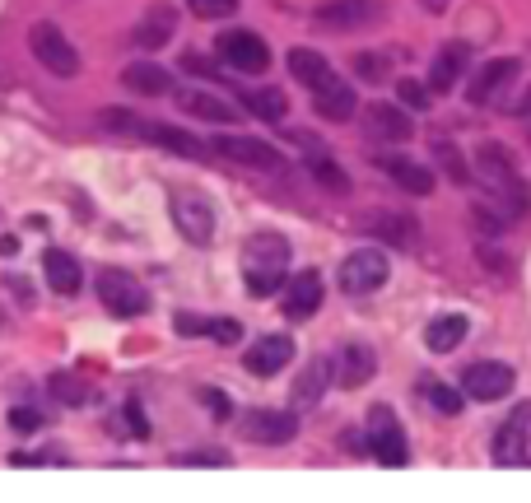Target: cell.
Wrapping results in <instances>:
<instances>
[{"label":"cell","mask_w":531,"mask_h":503,"mask_svg":"<svg viewBox=\"0 0 531 503\" xmlns=\"http://www.w3.org/2000/svg\"><path fill=\"white\" fill-rule=\"evenodd\" d=\"M289 275V243L280 233H252L243 247V285L252 299H266L275 289H285Z\"/></svg>","instance_id":"cell-1"},{"label":"cell","mask_w":531,"mask_h":503,"mask_svg":"<svg viewBox=\"0 0 531 503\" xmlns=\"http://www.w3.org/2000/svg\"><path fill=\"white\" fill-rule=\"evenodd\" d=\"M28 47L38 56V66L52 70L56 80H75V75H80V52H75V42H70L56 24H47V19L28 28Z\"/></svg>","instance_id":"cell-2"},{"label":"cell","mask_w":531,"mask_h":503,"mask_svg":"<svg viewBox=\"0 0 531 503\" xmlns=\"http://www.w3.org/2000/svg\"><path fill=\"white\" fill-rule=\"evenodd\" d=\"M387 275H392V266H387V257H382L378 247H359V252H350V257L341 261V294H373V289L387 285Z\"/></svg>","instance_id":"cell-3"},{"label":"cell","mask_w":531,"mask_h":503,"mask_svg":"<svg viewBox=\"0 0 531 503\" xmlns=\"http://www.w3.org/2000/svg\"><path fill=\"white\" fill-rule=\"evenodd\" d=\"M98 299H103V308H108L112 317H145L150 313V294H145V285L126 271H103L98 275Z\"/></svg>","instance_id":"cell-4"},{"label":"cell","mask_w":531,"mask_h":503,"mask_svg":"<svg viewBox=\"0 0 531 503\" xmlns=\"http://www.w3.org/2000/svg\"><path fill=\"white\" fill-rule=\"evenodd\" d=\"M368 452H373L382 466H406L410 462L406 429L396 424V415L387 406H373V415H368Z\"/></svg>","instance_id":"cell-5"},{"label":"cell","mask_w":531,"mask_h":503,"mask_svg":"<svg viewBox=\"0 0 531 503\" xmlns=\"http://www.w3.org/2000/svg\"><path fill=\"white\" fill-rule=\"evenodd\" d=\"M215 52L224 56L233 70H243V75H261V70L271 66V47H266L252 28H229V33H219Z\"/></svg>","instance_id":"cell-6"},{"label":"cell","mask_w":531,"mask_h":503,"mask_svg":"<svg viewBox=\"0 0 531 503\" xmlns=\"http://www.w3.org/2000/svg\"><path fill=\"white\" fill-rule=\"evenodd\" d=\"M210 154L229 159V164L257 168V173H275V168L285 164L275 145H266V140H252V136H215V140H210Z\"/></svg>","instance_id":"cell-7"},{"label":"cell","mask_w":531,"mask_h":503,"mask_svg":"<svg viewBox=\"0 0 531 503\" xmlns=\"http://www.w3.org/2000/svg\"><path fill=\"white\" fill-rule=\"evenodd\" d=\"M387 14V0H327L317 10V24L336 28V33H350V28H368Z\"/></svg>","instance_id":"cell-8"},{"label":"cell","mask_w":531,"mask_h":503,"mask_svg":"<svg viewBox=\"0 0 531 503\" xmlns=\"http://www.w3.org/2000/svg\"><path fill=\"white\" fill-rule=\"evenodd\" d=\"M527 443H531V406H518L499 429H494V462L499 466H522L527 462Z\"/></svg>","instance_id":"cell-9"},{"label":"cell","mask_w":531,"mask_h":503,"mask_svg":"<svg viewBox=\"0 0 531 503\" xmlns=\"http://www.w3.org/2000/svg\"><path fill=\"white\" fill-rule=\"evenodd\" d=\"M462 392H466V401H504V396L513 392V368L494 364V359L471 364L462 373Z\"/></svg>","instance_id":"cell-10"},{"label":"cell","mask_w":531,"mask_h":503,"mask_svg":"<svg viewBox=\"0 0 531 503\" xmlns=\"http://www.w3.org/2000/svg\"><path fill=\"white\" fill-rule=\"evenodd\" d=\"M173 224L187 243H196V247L215 243V215H210V205H205L201 196H177L173 201Z\"/></svg>","instance_id":"cell-11"},{"label":"cell","mask_w":531,"mask_h":503,"mask_svg":"<svg viewBox=\"0 0 531 503\" xmlns=\"http://www.w3.org/2000/svg\"><path fill=\"white\" fill-rule=\"evenodd\" d=\"M243 434L252 438V443H266V448H280V443H289V438L299 434V420H294L289 410H247Z\"/></svg>","instance_id":"cell-12"},{"label":"cell","mask_w":531,"mask_h":503,"mask_svg":"<svg viewBox=\"0 0 531 503\" xmlns=\"http://www.w3.org/2000/svg\"><path fill=\"white\" fill-rule=\"evenodd\" d=\"M289 359H294V340L280 331V336H261L257 345L243 354V368L252 373V378H275Z\"/></svg>","instance_id":"cell-13"},{"label":"cell","mask_w":531,"mask_h":503,"mask_svg":"<svg viewBox=\"0 0 531 503\" xmlns=\"http://www.w3.org/2000/svg\"><path fill=\"white\" fill-rule=\"evenodd\" d=\"M378 373V354L368 350V345H341L336 350V359H331V378L341 382V387H364L368 378Z\"/></svg>","instance_id":"cell-14"},{"label":"cell","mask_w":531,"mask_h":503,"mask_svg":"<svg viewBox=\"0 0 531 503\" xmlns=\"http://www.w3.org/2000/svg\"><path fill=\"white\" fill-rule=\"evenodd\" d=\"M136 136H140V140H150V145H159V150L182 154V159H205V154H210V145H205V140H196L191 131H182V126L140 122V131H136Z\"/></svg>","instance_id":"cell-15"},{"label":"cell","mask_w":531,"mask_h":503,"mask_svg":"<svg viewBox=\"0 0 531 503\" xmlns=\"http://www.w3.org/2000/svg\"><path fill=\"white\" fill-rule=\"evenodd\" d=\"M522 75V61H513V56H499V61H490V66L476 70V80H471V89H466V98L471 103H490V98H499V89L504 84H513Z\"/></svg>","instance_id":"cell-16"},{"label":"cell","mask_w":531,"mask_h":503,"mask_svg":"<svg viewBox=\"0 0 531 503\" xmlns=\"http://www.w3.org/2000/svg\"><path fill=\"white\" fill-rule=\"evenodd\" d=\"M322 308V275L303 271L285 285V317L289 322H308V317Z\"/></svg>","instance_id":"cell-17"},{"label":"cell","mask_w":531,"mask_h":503,"mask_svg":"<svg viewBox=\"0 0 531 503\" xmlns=\"http://www.w3.org/2000/svg\"><path fill=\"white\" fill-rule=\"evenodd\" d=\"M378 168L392 177L401 191H410V196H429V191H434V173L424 164H415V159H406V154H382Z\"/></svg>","instance_id":"cell-18"},{"label":"cell","mask_w":531,"mask_h":503,"mask_svg":"<svg viewBox=\"0 0 531 503\" xmlns=\"http://www.w3.org/2000/svg\"><path fill=\"white\" fill-rule=\"evenodd\" d=\"M359 224H364V233H378V238H387L392 247H415V243H420V224H415L410 215L373 210V215H364Z\"/></svg>","instance_id":"cell-19"},{"label":"cell","mask_w":531,"mask_h":503,"mask_svg":"<svg viewBox=\"0 0 531 503\" xmlns=\"http://www.w3.org/2000/svg\"><path fill=\"white\" fill-rule=\"evenodd\" d=\"M476 164H480V177L490 182V191H504L518 182V164H513V154H508L499 140H485V145H480Z\"/></svg>","instance_id":"cell-20"},{"label":"cell","mask_w":531,"mask_h":503,"mask_svg":"<svg viewBox=\"0 0 531 503\" xmlns=\"http://www.w3.org/2000/svg\"><path fill=\"white\" fill-rule=\"evenodd\" d=\"M289 70H294V80H303V89H313V94L341 84V75H336L317 52H308V47H294V52H289Z\"/></svg>","instance_id":"cell-21"},{"label":"cell","mask_w":531,"mask_h":503,"mask_svg":"<svg viewBox=\"0 0 531 503\" xmlns=\"http://www.w3.org/2000/svg\"><path fill=\"white\" fill-rule=\"evenodd\" d=\"M173 33H177V10L173 5H154V10H145V19L136 24V47L140 52H159Z\"/></svg>","instance_id":"cell-22"},{"label":"cell","mask_w":531,"mask_h":503,"mask_svg":"<svg viewBox=\"0 0 531 503\" xmlns=\"http://www.w3.org/2000/svg\"><path fill=\"white\" fill-rule=\"evenodd\" d=\"M122 84L131 94H145V98L173 94V75H168L164 66H154V61H131V66L122 70Z\"/></svg>","instance_id":"cell-23"},{"label":"cell","mask_w":531,"mask_h":503,"mask_svg":"<svg viewBox=\"0 0 531 503\" xmlns=\"http://www.w3.org/2000/svg\"><path fill=\"white\" fill-rule=\"evenodd\" d=\"M177 108L187 112V117H201V122H229V126H238V108L233 103H224V98H215V94H205V89H187V94H177Z\"/></svg>","instance_id":"cell-24"},{"label":"cell","mask_w":531,"mask_h":503,"mask_svg":"<svg viewBox=\"0 0 531 503\" xmlns=\"http://www.w3.org/2000/svg\"><path fill=\"white\" fill-rule=\"evenodd\" d=\"M466 61H471V47H466V42H448V47L438 52L434 70H429V89H434V94H448L452 84L466 75Z\"/></svg>","instance_id":"cell-25"},{"label":"cell","mask_w":531,"mask_h":503,"mask_svg":"<svg viewBox=\"0 0 531 503\" xmlns=\"http://www.w3.org/2000/svg\"><path fill=\"white\" fill-rule=\"evenodd\" d=\"M364 122H368V131L378 140H392V145H401V140H410V117L401 108H392V103H373V108L364 112Z\"/></svg>","instance_id":"cell-26"},{"label":"cell","mask_w":531,"mask_h":503,"mask_svg":"<svg viewBox=\"0 0 531 503\" xmlns=\"http://www.w3.org/2000/svg\"><path fill=\"white\" fill-rule=\"evenodd\" d=\"M42 275H47V285L56 294H80V261L70 257V252H61V247L42 252Z\"/></svg>","instance_id":"cell-27"},{"label":"cell","mask_w":531,"mask_h":503,"mask_svg":"<svg viewBox=\"0 0 531 503\" xmlns=\"http://www.w3.org/2000/svg\"><path fill=\"white\" fill-rule=\"evenodd\" d=\"M466 340V317L462 313H443V317H434L429 327H424V345L434 354H448V350H457Z\"/></svg>","instance_id":"cell-28"},{"label":"cell","mask_w":531,"mask_h":503,"mask_svg":"<svg viewBox=\"0 0 531 503\" xmlns=\"http://www.w3.org/2000/svg\"><path fill=\"white\" fill-rule=\"evenodd\" d=\"M327 387H331V359H308V368L294 382V401L299 406H317L327 396Z\"/></svg>","instance_id":"cell-29"},{"label":"cell","mask_w":531,"mask_h":503,"mask_svg":"<svg viewBox=\"0 0 531 503\" xmlns=\"http://www.w3.org/2000/svg\"><path fill=\"white\" fill-rule=\"evenodd\" d=\"M313 103H317V117H327V122H350L359 112V98H354L350 84H331V89L313 94Z\"/></svg>","instance_id":"cell-30"},{"label":"cell","mask_w":531,"mask_h":503,"mask_svg":"<svg viewBox=\"0 0 531 503\" xmlns=\"http://www.w3.org/2000/svg\"><path fill=\"white\" fill-rule=\"evenodd\" d=\"M238 98H243L247 112H257L261 122H280V117L289 112V103H285L280 89H238Z\"/></svg>","instance_id":"cell-31"},{"label":"cell","mask_w":531,"mask_h":503,"mask_svg":"<svg viewBox=\"0 0 531 503\" xmlns=\"http://www.w3.org/2000/svg\"><path fill=\"white\" fill-rule=\"evenodd\" d=\"M308 173H313L327 191H336V196H345V191H350V177H345V168H341V164H331L327 154H317V159H308Z\"/></svg>","instance_id":"cell-32"},{"label":"cell","mask_w":531,"mask_h":503,"mask_svg":"<svg viewBox=\"0 0 531 503\" xmlns=\"http://www.w3.org/2000/svg\"><path fill=\"white\" fill-rule=\"evenodd\" d=\"M424 396L434 401V410H443V415H457L466 401V392H457V387H448V382H424Z\"/></svg>","instance_id":"cell-33"},{"label":"cell","mask_w":531,"mask_h":503,"mask_svg":"<svg viewBox=\"0 0 531 503\" xmlns=\"http://www.w3.org/2000/svg\"><path fill=\"white\" fill-rule=\"evenodd\" d=\"M52 396L61 401V406H84V401H89V387H84L80 378H70V373H56V378H52Z\"/></svg>","instance_id":"cell-34"},{"label":"cell","mask_w":531,"mask_h":503,"mask_svg":"<svg viewBox=\"0 0 531 503\" xmlns=\"http://www.w3.org/2000/svg\"><path fill=\"white\" fill-rule=\"evenodd\" d=\"M187 10L196 19H229V14H238V0H187Z\"/></svg>","instance_id":"cell-35"},{"label":"cell","mask_w":531,"mask_h":503,"mask_svg":"<svg viewBox=\"0 0 531 503\" xmlns=\"http://www.w3.org/2000/svg\"><path fill=\"white\" fill-rule=\"evenodd\" d=\"M98 122L108 126V131H117V136H136L140 131V117H131V112H122V108H103Z\"/></svg>","instance_id":"cell-36"},{"label":"cell","mask_w":531,"mask_h":503,"mask_svg":"<svg viewBox=\"0 0 531 503\" xmlns=\"http://www.w3.org/2000/svg\"><path fill=\"white\" fill-rule=\"evenodd\" d=\"M396 94H401L406 108L424 112V108H429V98H434V89H429V84H415V80H401V84H396Z\"/></svg>","instance_id":"cell-37"},{"label":"cell","mask_w":531,"mask_h":503,"mask_svg":"<svg viewBox=\"0 0 531 503\" xmlns=\"http://www.w3.org/2000/svg\"><path fill=\"white\" fill-rule=\"evenodd\" d=\"M10 429H14V434H38V429H42V415L33 406H14L10 410Z\"/></svg>","instance_id":"cell-38"},{"label":"cell","mask_w":531,"mask_h":503,"mask_svg":"<svg viewBox=\"0 0 531 503\" xmlns=\"http://www.w3.org/2000/svg\"><path fill=\"white\" fill-rule=\"evenodd\" d=\"M205 336L219 340V345H233V340L243 336V327H238L233 317H219V322H205Z\"/></svg>","instance_id":"cell-39"},{"label":"cell","mask_w":531,"mask_h":503,"mask_svg":"<svg viewBox=\"0 0 531 503\" xmlns=\"http://www.w3.org/2000/svg\"><path fill=\"white\" fill-rule=\"evenodd\" d=\"M434 154L443 159V168H448V177H452V182H466V177H471V173H466V164H462V154H457V150H448L443 140L434 145Z\"/></svg>","instance_id":"cell-40"},{"label":"cell","mask_w":531,"mask_h":503,"mask_svg":"<svg viewBox=\"0 0 531 503\" xmlns=\"http://www.w3.org/2000/svg\"><path fill=\"white\" fill-rule=\"evenodd\" d=\"M177 466H224V452H177Z\"/></svg>","instance_id":"cell-41"},{"label":"cell","mask_w":531,"mask_h":503,"mask_svg":"<svg viewBox=\"0 0 531 503\" xmlns=\"http://www.w3.org/2000/svg\"><path fill=\"white\" fill-rule=\"evenodd\" d=\"M201 401H205V406H210V410H215L219 420H229V415H233V406H229V401H224V396H219V392H210V387H205V392H201Z\"/></svg>","instance_id":"cell-42"},{"label":"cell","mask_w":531,"mask_h":503,"mask_svg":"<svg viewBox=\"0 0 531 503\" xmlns=\"http://www.w3.org/2000/svg\"><path fill=\"white\" fill-rule=\"evenodd\" d=\"M126 420H131V434H136V438H145V434H150V429H145V415H140V406H136V401L126 406Z\"/></svg>","instance_id":"cell-43"},{"label":"cell","mask_w":531,"mask_h":503,"mask_svg":"<svg viewBox=\"0 0 531 503\" xmlns=\"http://www.w3.org/2000/svg\"><path fill=\"white\" fill-rule=\"evenodd\" d=\"M359 70H364V75H387V61H373V56H364V61H359Z\"/></svg>","instance_id":"cell-44"},{"label":"cell","mask_w":531,"mask_h":503,"mask_svg":"<svg viewBox=\"0 0 531 503\" xmlns=\"http://www.w3.org/2000/svg\"><path fill=\"white\" fill-rule=\"evenodd\" d=\"M19 252V238H10V233H0V257H14Z\"/></svg>","instance_id":"cell-45"},{"label":"cell","mask_w":531,"mask_h":503,"mask_svg":"<svg viewBox=\"0 0 531 503\" xmlns=\"http://www.w3.org/2000/svg\"><path fill=\"white\" fill-rule=\"evenodd\" d=\"M420 5H424V14H443L452 0H420Z\"/></svg>","instance_id":"cell-46"},{"label":"cell","mask_w":531,"mask_h":503,"mask_svg":"<svg viewBox=\"0 0 531 503\" xmlns=\"http://www.w3.org/2000/svg\"><path fill=\"white\" fill-rule=\"evenodd\" d=\"M518 112H522V117H527V112H531V98H522V103H518Z\"/></svg>","instance_id":"cell-47"}]
</instances>
